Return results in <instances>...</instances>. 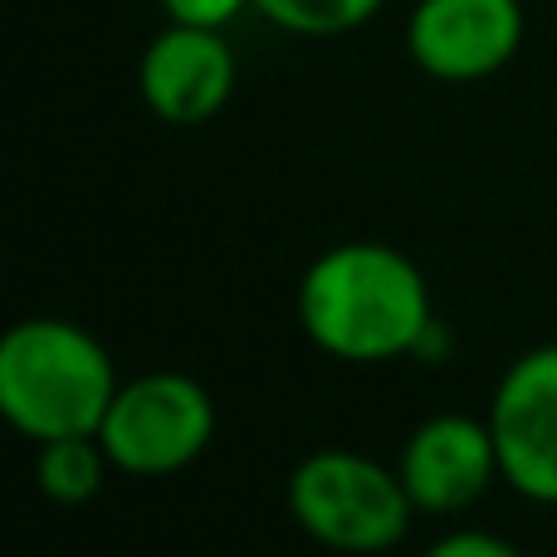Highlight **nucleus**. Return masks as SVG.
Returning a JSON list of instances; mask_svg holds the SVG:
<instances>
[{
	"mask_svg": "<svg viewBox=\"0 0 557 557\" xmlns=\"http://www.w3.org/2000/svg\"><path fill=\"white\" fill-rule=\"evenodd\" d=\"M235 49L225 29L206 25H176L166 20L162 35L143 49L137 64V94L147 113H157L172 127L211 123L235 94Z\"/></svg>",
	"mask_w": 557,
	"mask_h": 557,
	"instance_id": "0eeeda50",
	"label": "nucleus"
},
{
	"mask_svg": "<svg viewBox=\"0 0 557 557\" xmlns=\"http://www.w3.org/2000/svg\"><path fill=\"white\" fill-rule=\"evenodd\" d=\"M288 513L304 529V539L333 553H386L411 533L416 504L392 465L327 445L294 465Z\"/></svg>",
	"mask_w": 557,
	"mask_h": 557,
	"instance_id": "7ed1b4c3",
	"label": "nucleus"
},
{
	"mask_svg": "<svg viewBox=\"0 0 557 557\" xmlns=\"http://www.w3.org/2000/svg\"><path fill=\"white\" fill-rule=\"evenodd\" d=\"M117 386L108 347L69 318H25L0 337V411L35 445L98 435Z\"/></svg>",
	"mask_w": 557,
	"mask_h": 557,
	"instance_id": "f03ea898",
	"label": "nucleus"
},
{
	"mask_svg": "<svg viewBox=\"0 0 557 557\" xmlns=\"http://www.w3.org/2000/svg\"><path fill=\"white\" fill-rule=\"evenodd\" d=\"M406 494H411L416 513H460L484 499L499 470V445H494L490 416L474 421L465 411H441L411 431L396 460Z\"/></svg>",
	"mask_w": 557,
	"mask_h": 557,
	"instance_id": "6e6552de",
	"label": "nucleus"
},
{
	"mask_svg": "<svg viewBox=\"0 0 557 557\" xmlns=\"http://www.w3.org/2000/svg\"><path fill=\"white\" fill-rule=\"evenodd\" d=\"M386 0H255L264 20L298 39H337L382 15Z\"/></svg>",
	"mask_w": 557,
	"mask_h": 557,
	"instance_id": "9d476101",
	"label": "nucleus"
},
{
	"mask_svg": "<svg viewBox=\"0 0 557 557\" xmlns=\"http://www.w3.org/2000/svg\"><path fill=\"white\" fill-rule=\"evenodd\" d=\"M250 5L255 0H162L166 20H176V25H206V29H225Z\"/></svg>",
	"mask_w": 557,
	"mask_h": 557,
	"instance_id": "9b49d317",
	"label": "nucleus"
},
{
	"mask_svg": "<svg viewBox=\"0 0 557 557\" xmlns=\"http://www.w3.org/2000/svg\"><path fill=\"white\" fill-rule=\"evenodd\" d=\"M523 25L519 0H416L406 54L441 84H480L513 64Z\"/></svg>",
	"mask_w": 557,
	"mask_h": 557,
	"instance_id": "423d86ee",
	"label": "nucleus"
},
{
	"mask_svg": "<svg viewBox=\"0 0 557 557\" xmlns=\"http://www.w3.org/2000/svg\"><path fill=\"white\" fill-rule=\"evenodd\" d=\"M499 470L513 494L557 509V343L523 352L490 401Z\"/></svg>",
	"mask_w": 557,
	"mask_h": 557,
	"instance_id": "39448f33",
	"label": "nucleus"
},
{
	"mask_svg": "<svg viewBox=\"0 0 557 557\" xmlns=\"http://www.w3.org/2000/svg\"><path fill=\"white\" fill-rule=\"evenodd\" d=\"M108 470H113V460H108L103 441L98 435H64V441H45L35 455V484L45 499L54 504H69V509H78V504H88L98 490H103Z\"/></svg>",
	"mask_w": 557,
	"mask_h": 557,
	"instance_id": "1a4fd4ad",
	"label": "nucleus"
},
{
	"mask_svg": "<svg viewBox=\"0 0 557 557\" xmlns=\"http://www.w3.org/2000/svg\"><path fill=\"white\" fill-rule=\"evenodd\" d=\"M215 435V401L196 376L186 372H143L117 386L98 441H103L113 470L157 480L176 474L206 455Z\"/></svg>",
	"mask_w": 557,
	"mask_h": 557,
	"instance_id": "20e7f679",
	"label": "nucleus"
},
{
	"mask_svg": "<svg viewBox=\"0 0 557 557\" xmlns=\"http://www.w3.org/2000/svg\"><path fill=\"white\" fill-rule=\"evenodd\" d=\"M294 304L304 337L337 362H392L435 333L421 264L382 240L323 250L298 278Z\"/></svg>",
	"mask_w": 557,
	"mask_h": 557,
	"instance_id": "f257e3e1",
	"label": "nucleus"
},
{
	"mask_svg": "<svg viewBox=\"0 0 557 557\" xmlns=\"http://www.w3.org/2000/svg\"><path fill=\"white\" fill-rule=\"evenodd\" d=\"M425 557H523L513 543L494 539V533H480V529H460V533H445L435 539Z\"/></svg>",
	"mask_w": 557,
	"mask_h": 557,
	"instance_id": "f8f14e48",
	"label": "nucleus"
}]
</instances>
